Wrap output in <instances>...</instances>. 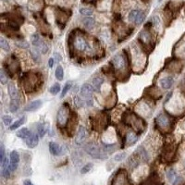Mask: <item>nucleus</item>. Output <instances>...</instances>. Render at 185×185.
I'll return each instance as SVG.
<instances>
[{
  "label": "nucleus",
  "instance_id": "nucleus-1",
  "mask_svg": "<svg viewBox=\"0 0 185 185\" xmlns=\"http://www.w3.org/2000/svg\"><path fill=\"white\" fill-rule=\"evenodd\" d=\"M84 149L86 151V153L88 155H91L94 158H97V159H106V155L102 153V151L100 150V148L98 147L94 143H88L87 145H85Z\"/></svg>",
  "mask_w": 185,
  "mask_h": 185
},
{
  "label": "nucleus",
  "instance_id": "nucleus-2",
  "mask_svg": "<svg viewBox=\"0 0 185 185\" xmlns=\"http://www.w3.org/2000/svg\"><path fill=\"white\" fill-rule=\"evenodd\" d=\"M32 43L36 48H38L39 51L41 53H43V54H46L48 52V46H46V44L40 39V36L37 34H34L32 35Z\"/></svg>",
  "mask_w": 185,
  "mask_h": 185
},
{
  "label": "nucleus",
  "instance_id": "nucleus-3",
  "mask_svg": "<svg viewBox=\"0 0 185 185\" xmlns=\"http://www.w3.org/2000/svg\"><path fill=\"white\" fill-rule=\"evenodd\" d=\"M129 20L139 25V24L143 23V20H145V15L143 12L140 10H131L129 14Z\"/></svg>",
  "mask_w": 185,
  "mask_h": 185
},
{
  "label": "nucleus",
  "instance_id": "nucleus-4",
  "mask_svg": "<svg viewBox=\"0 0 185 185\" xmlns=\"http://www.w3.org/2000/svg\"><path fill=\"white\" fill-rule=\"evenodd\" d=\"M68 117H69V109L68 108H66L65 106H61L59 108V112H57V120L59 125L60 126H64L66 125L68 120Z\"/></svg>",
  "mask_w": 185,
  "mask_h": 185
},
{
  "label": "nucleus",
  "instance_id": "nucleus-5",
  "mask_svg": "<svg viewBox=\"0 0 185 185\" xmlns=\"http://www.w3.org/2000/svg\"><path fill=\"white\" fill-rule=\"evenodd\" d=\"M20 162V155L17 151H12L10 153V162H9V170L10 171H15L17 170Z\"/></svg>",
  "mask_w": 185,
  "mask_h": 185
},
{
  "label": "nucleus",
  "instance_id": "nucleus-6",
  "mask_svg": "<svg viewBox=\"0 0 185 185\" xmlns=\"http://www.w3.org/2000/svg\"><path fill=\"white\" fill-rule=\"evenodd\" d=\"M39 135L32 133L29 135V136L25 139V143L29 148H34L38 145L39 143Z\"/></svg>",
  "mask_w": 185,
  "mask_h": 185
},
{
  "label": "nucleus",
  "instance_id": "nucleus-7",
  "mask_svg": "<svg viewBox=\"0 0 185 185\" xmlns=\"http://www.w3.org/2000/svg\"><path fill=\"white\" fill-rule=\"evenodd\" d=\"M94 93V88L92 85H90L89 83H84L81 87V96L88 99V98H92Z\"/></svg>",
  "mask_w": 185,
  "mask_h": 185
},
{
  "label": "nucleus",
  "instance_id": "nucleus-8",
  "mask_svg": "<svg viewBox=\"0 0 185 185\" xmlns=\"http://www.w3.org/2000/svg\"><path fill=\"white\" fill-rule=\"evenodd\" d=\"M85 138H86V130L83 126H80L75 137V143L78 145H80L84 142Z\"/></svg>",
  "mask_w": 185,
  "mask_h": 185
},
{
  "label": "nucleus",
  "instance_id": "nucleus-9",
  "mask_svg": "<svg viewBox=\"0 0 185 185\" xmlns=\"http://www.w3.org/2000/svg\"><path fill=\"white\" fill-rule=\"evenodd\" d=\"M111 62L114 65V67L116 68L117 69H121L125 67V59L124 57H123L121 55H116L115 56L112 60H111Z\"/></svg>",
  "mask_w": 185,
  "mask_h": 185
},
{
  "label": "nucleus",
  "instance_id": "nucleus-10",
  "mask_svg": "<svg viewBox=\"0 0 185 185\" xmlns=\"http://www.w3.org/2000/svg\"><path fill=\"white\" fill-rule=\"evenodd\" d=\"M75 47L77 50L83 52L88 48V44L86 43V41L84 40V38H83V37H81V36H78L75 39Z\"/></svg>",
  "mask_w": 185,
  "mask_h": 185
},
{
  "label": "nucleus",
  "instance_id": "nucleus-11",
  "mask_svg": "<svg viewBox=\"0 0 185 185\" xmlns=\"http://www.w3.org/2000/svg\"><path fill=\"white\" fill-rule=\"evenodd\" d=\"M42 105H43V102L41 100L32 101L25 106L24 110L27 111V112H34V111H36L37 109H39L41 106H42Z\"/></svg>",
  "mask_w": 185,
  "mask_h": 185
},
{
  "label": "nucleus",
  "instance_id": "nucleus-12",
  "mask_svg": "<svg viewBox=\"0 0 185 185\" xmlns=\"http://www.w3.org/2000/svg\"><path fill=\"white\" fill-rule=\"evenodd\" d=\"M49 151L53 155H59L62 153V148L60 145H57L55 142H50L49 143Z\"/></svg>",
  "mask_w": 185,
  "mask_h": 185
},
{
  "label": "nucleus",
  "instance_id": "nucleus-13",
  "mask_svg": "<svg viewBox=\"0 0 185 185\" xmlns=\"http://www.w3.org/2000/svg\"><path fill=\"white\" fill-rule=\"evenodd\" d=\"M173 83H174V79L172 77H165L160 81V84H161L162 88L165 90L170 89L173 85Z\"/></svg>",
  "mask_w": 185,
  "mask_h": 185
},
{
  "label": "nucleus",
  "instance_id": "nucleus-14",
  "mask_svg": "<svg viewBox=\"0 0 185 185\" xmlns=\"http://www.w3.org/2000/svg\"><path fill=\"white\" fill-rule=\"evenodd\" d=\"M155 121H157V123L161 127V128H166V127L170 125V120H168V118L163 114L159 115V116L155 118Z\"/></svg>",
  "mask_w": 185,
  "mask_h": 185
},
{
  "label": "nucleus",
  "instance_id": "nucleus-15",
  "mask_svg": "<svg viewBox=\"0 0 185 185\" xmlns=\"http://www.w3.org/2000/svg\"><path fill=\"white\" fill-rule=\"evenodd\" d=\"M167 177H168V179L170 180V182L173 184V185H176L177 183H178V182L180 180V177H178V175L176 174V172L173 170H168L167 172Z\"/></svg>",
  "mask_w": 185,
  "mask_h": 185
},
{
  "label": "nucleus",
  "instance_id": "nucleus-16",
  "mask_svg": "<svg viewBox=\"0 0 185 185\" xmlns=\"http://www.w3.org/2000/svg\"><path fill=\"white\" fill-rule=\"evenodd\" d=\"M7 91H9V94L11 99H18V97H19L18 90L13 83L9 84V86H7Z\"/></svg>",
  "mask_w": 185,
  "mask_h": 185
},
{
  "label": "nucleus",
  "instance_id": "nucleus-17",
  "mask_svg": "<svg viewBox=\"0 0 185 185\" xmlns=\"http://www.w3.org/2000/svg\"><path fill=\"white\" fill-rule=\"evenodd\" d=\"M26 121V117H22V118H20V120H16L14 123H12V124L9 126V130L10 131H15V130H17L19 127H20L22 124H24V122Z\"/></svg>",
  "mask_w": 185,
  "mask_h": 185
},
{
  "label": "nucleus",
  "instance_id": "nucleus-18",
  "mask_svg": "<svg viewBox=\"0 0 185 185\" xmlns=\"http://www.w3.org/2000/svg\"><path fill=\"white\" fill-rule=\"evenodd\" d=\"M104 83V79L101 77H97V78H94L93 80V85L94 87V90L97 92H100V89H101V85Z\"/></svg>",
  "mask_w": 185,
  "mask_h": 185
},
{
  "label": "nucleus",
  "instance_id": "nucleus-19",
  "mask_svg": "<svg viewBox=\"0 0 185 185\" xmlns=\"http://www.w3.org/2000/svg\"><path fill=\"white\" fill-rule=\"evenodd\" d=\"M31 134V131H29L27 128H22V129H20V131H17V133H16V135L20 138V139H23V140H25L29 135Z\"/></svg>",
  "mask_w": 185,
  "mask_h": 185
},
{
  "label": "nucleus",
  "instance_id": "nucleus-20",
  "mask_svg": "<svg viewBox=\"0 0 185 185\" xmlns=\"http://www.w3.org/2000/svg\"><path fill=\"white\" fill-rule=\"evenodd\" d=\"M137 136L135 135L133 133H128L126 135V143H128V145H133V143H135L137 142Z\"/></svg>",
  "mask_w": 185,
  "mask_h": 185
},
{
  "label": "nucleus",
  "instance_id": "nucleus-21",
  "mask_svg": "<svg viewBox=\"0 0 185 185\" xmlns=\"http://www.w3.org/2000/svg\"><path fill=\"white\" fill-rule=\"evenodd\" d=\"M83 24L86 28L92 29L94 26V24H96V20H94L91 17H87V18H85V19L83 20Z\"/></svg>",
  "mask_w": 185,
  "mask_h": 185
},
{
  "label": "nucleus",
  "instance_id": "nucleus-22",
  "mask_svg": "<svg viewBox=\"0 0 185 185\" xmlns=\"http://www.w3.org/2000/svg\"><path fill=\"white\" fill-rule=\"evenodd\" d=\"M125 182V177L124 174L118 173V176L113 180L112 185H123V183Z\"/></svg>",
  "mask_w": 185,
  "mask_h": 185
},
{
  "label": "nucleus",
  "instance_id": "nucleus-23",
  "mask_svg": "<svg viewBox=\"0 0 185 185\" xmlns=\"http://www.w3.org/2000/svg\"><path fill=\"white\" fill-rule=\"evenodd\" d=\"M55 76L56 78L59 81H62L63 78H64V71H63V68L61 67L60 65H59L56 69V71H55Z\"/></svg>",
  "mask_w": 185,
  "mask_h": 185
},
{
  "label": "nucleus",
  "instance_id": "nucleus-24",
  "mask_svg": "<svg viewBox=\"0 0 185 185\" xmlns=\"http://www.w3.org/2000/svg\"><path fill=\"white\" fill-rule=\"evenodd\" d=\"M0 47H1L4 51L9 52L10 50V46L7 43V41L4 38V37H0Z\"/></svg>",
  "mask_w": 185,
  "mask_h": 185
},
{
  "label": "nucleus",
  "instance_id": "nucleus-25",
  "mask_svg": "<svg viewBox=\"0 0 185 185\" xmlns=\"http://www.w3.org/2000/svg\"><path fill=\"white\" fill-rule=\"evenodd\" d=\"M19 109V102L18 99H11L10 105H9V110L12 113L17 112Z\"/></svg>",
  "mask_w": 185,
  "mask_h": 185
},
{
  "label": "nucleus",
  "instance_id": "nucleus-26",
  "mask_svg": "<svg viewBox=\"0 0 185 185\" xmlns=\"http://www.w3.org/2000/svg\"><path fill=\"white\" fill-rule=\"evenodd\" d=\"M7 81H9V78H7V75L5 73V71L2 69L0 71V81H1L2 84H7Z\"/></svg>",
  "mask_w": 185,
  "mask_h": 185
},
{
  "label": "nucleus",
  "instance_id": "nucleus-27",
  "mask_svg": "<svg viewBox=\"0 0 185 185\" xmlns=\"http://www.w3.org/2000/svg\"><path fill=\"white\" fill-rule=\"evenodd\" d=\"M80 13L83 16L90 17L93 15V10L91 9H88V7H81V9H80Z\"/></svg>",
  "mask_w": 185,
  "mask_h": 185
},
{
  "label": "nucleus",
  "instance_id": "nucleus-28",
  "mask_svg": "<svg viewBox=\"0 0 185 185\" xmlns=\"http://www.w3.org/2000/svg\"><path fill=\"white\" fill-rule=\"evenodd\" d=\"M93 167H94L93 163H88V164H86L85 166H83V168H81V174H86V173H88V172H89L90 170H92Z\"/></svg>",
  "mask_w": 185,
  "mask_h": 185
},
{
  "label": "nucleus",
  "instance_id": "nucleus-29",
  "mask_svg": "<svg viewBox=\"0 0 185 185\" xmlns=\"http://www.w3.org/2000/svg\"><path fill=\"white\" fill-rule=\"evenodd\" d=\"M71 86H72V83H67L65 84V86H64V88H63V90H62V93H61V96H60V97L61 98H63L66 94H67L68 93H69V91L71 90Z\"/></svg>",
  "mask_w": 185,
  "mask_h": 185
},
{
  "label": "nucleus",
  "instance_id": "nucleus-30",
  "mask_svg": "<svg viewBox=\"0 0 185 185\" xmlns=\"http://www.w3.org/2000/svg\"><path fill=\"white\" fill-rule=\"evenodd\" d=\"M46 129H44V127L41 124V123H39L38 125H37V133H38L39 135V137H44V134H46Z\"/></svg>",
  "mask_w": 185,
  "mask_h": 185
},
{
  "label": "nucleus",
  "instance_id": "nucleus-31",
  "mask_svg": "<svg viewBox=\"0 0 185 185\" xmlns=\"http://www.w3.org/2000/svg\"><path fill=\"white\" fill-rule=\"evenodd\" d=\"M1 174L4 178H9L10 176V170H9V166H6V167H2V171H1Z\"/></svg>",
  "mask_w": 185,
  "mask_h": 185
},
{
  "label": "nucleus",
  "instance_id": "nucleus-32",
  "mask_svg": "<svg viewBox=\"0 0 185 185\" xmlns=\"http://www.w3.org/2000/svg\"><path fill=\"white\" fill-rule=\"evenodd\" d=\"M31 54L32 56V59L35 61H39L40 60V57H39V49L38 48H32L31 50Z\"/></svg>",
  "mask_w": 185,
  "mask_h": 185
},
{
  "label": "nucleus",
  "instance_id": "nucleus-33",
  "mask_svg": "<svg viewBox=\"0 0 185 185\" xmlns=\"http://www.w3.org/2000/svg\"><path fill=\"white\" fill-rule=\"evenodd\" d=\"M49 91H50V93L52 94H54V96H56L57 94H59V91H60V85H59V83H55L50 88V90H49Z\"/></svg>",
  "mask_w": 185,
  "mask_h": 185
},
{
  "label": "nucleus",
  "instance_id": "nucleus-34",
  "mask_svg": "<svg viewBox=\"0 0 185 185\" xmlns=\"http://www.w3.org/2000/svg\"><path fill=\"white\" fill-rule=\"evenodd\" d=\"M2 120H3V123L5 125L9 126L12 123V118L10 116H9V115H4V116L2 117Z\"/></svg>",
  "mask_w": 185,
  "mask_h": 185
},
{
  "label": "nucleus",
  "instance_id": "nucleus-35",
  "mask_svg": "<svg viewBox=\"0 0 185 185\" xmlns=\"http://www.w3.org/2000/svg\"><path fill=\"white\" fill-rule=\"evenodd\" d=\"M127 157V154L125 153V152H122V153H118L116 155H115V157H114V160L115 161H122V160H124L125 157Z\"/></svg>",
  "mask_w": 185,
  "mask_h": 185
},
{
  "label": "nucleus",
  "instance_id": "nucleus-36",
  "mask_svg": "<svg viewBox=\"0 0 185 185\" xmlns=\"http://www.w3.org/2000/svg\"><path fill=\"white\" fill-rule=\"evenodd\" d=\"M4 160H5V147H4L3 143H1V145H0V162L3 163Z\"/></svg>",
  "mask_w": 185,
  "mask_h": 185
},
{
  "label": "nucleus",
  "instance_id": "nucleus-37",
  "mask_svg": "<svg viewBox=\"0 0 185 185\" xmlns=\"http://www.w3.org/2000/svg\"><path fill=\"white\" fill-rule=\"evenodd\" d=\"M74 103H75V105L78 106V108H81V106H83V100H81V98L78 97V96L74 97Z\"/></svg>",
  "mask_w": 185,
  "mask_h": 185
},
{
  "label": "nucleus",
  "instance_id": "nucleus-38",
  "mask_svg": "<svg viewBox=\"0 0 185 185\" xmlns=\"http://www.w3.org/2000/svg\"><path fill=\"white\" fill-rule=\"evenodd\" d=\"M17 46L22 49H27L29 48V44L25 41H20V42H17Z\"/></svg>",
  "mask_w": 185,
  "mask_h": 185
},
{
  "label": "nucleus",
  "instance_id": "nucleus-39",
  "mask_svg": "<svg viewBox=\"0 0 185 185\" xmlns=\"http://www.w3.org/2000/svg\"><path fill=\"white\" fill-rule=\"evenodd\" d=\"M48 64H49V68H52L54 66V59H49Z\"/></svg>",
  "mask_w": 185,
  "mask_h": 185
},
{
  "label": "nucleus",
  "instance_id": "nucleus-40",
  "mask_svg": "<svg viewBox=\"0 0 185 185\" xmlns=\"http://www.w3.org/2000/svg\"><path fill=\"white\" fill-rule=\"evenodd\" d=\"M55 59H56L57 61L62 60V57H61V56H60L59 54H57V53H55Z\"/></svg>",
  "mask_w": 185,
  "mask_h": 185
},
{
  "label": "nucleus",
  "instance_id": "nucleus-41",
  "mask_svg": "<svg viewBox=\"0 0 185 185\" xmlns=\"http://www.w3.org/2000/svg\"><path fill=\"white\" fill-rule=\"evenodd\" d=\"M86 103H87L88 106H93V99L92 98H88V99H86Z\"/></svg>",
  "mask_w": 185,
  "mask_h": 185
},
{
  "label": "nucleus",
  "instance_id": "nucleus-42",
  "mask_svg": "<svg viewBox=\"0 0 185 185\" xmlns=\"http://www.w3.org/2000/svg\"><path fill=\"white\" fill-rule=\"evenodd\" d=\"M23 184H24V185H34V184H32V182H31V180H24Z\"/></svg>",
  "mask_w": 185,
  "mask_h": 185
},
{
  "label": "nucleus",
  "instance_id": "nucleus-43",
  "mask_svg": "<svg viewBox=\"0 0 185 185\" xmlns=\"http://www.w3.org/2000/svg\"><path fill=\"white\" fill-rule=\"evenodd\" d=\"M171 96H172V92L171 93H168V96H167V99H166V103L167 102H168V99H170V98H171Z\"/></svg>",
  "mask_w": 185,
  "mask_h": 185
},
{
  "label": "nucleus",
  "instance_id": "nucleus-44",
  "mask_svg": "<svg viewBox=\"0 0 185 185\" xmlns=\"http://www.w3.org/2000/svg\"><path fill=\"white\" fill-rule=\"evenodd\" d=\"M162 1H163V0H158V2H162Z\"/></svg>",
  "mask_w": 185,
  "mask_h": 185
},
{
  "label": "nucleus",
  "instance_id": "nucleus-45",
  "mask_svg": "<svg viewBox=\"0 0 185 185\" xmlns=\"http://www.w3.org/2000/svg\"><path fill=\"white\" fill-rule=\"evenodd\" d=\"M5 1H7V0H5Z\"/></svg>",
  "mask_w": 185,
  "mask_h": 185
},
{
  "label": "nucleus",
  "instance_id": "nucleus-46",
  "mask_svg": "<svg viewBox=\"0 0 185 185\" xmlns=\"http://www.w3.org/2000/svg\"><path fill=\"white\" fill-rule=\"evenodd\" d=\"M184 167H185V164H184Z\"/></svg>",
  "mask_w": 185,
  "mask_h": 185
}]
</instances>
